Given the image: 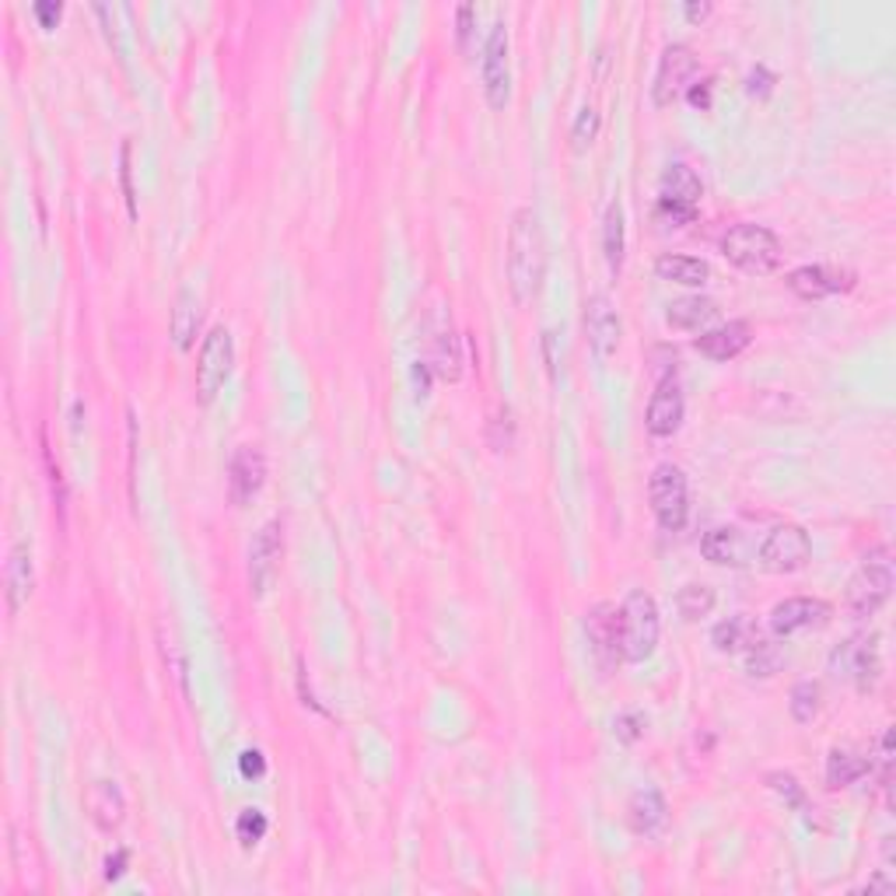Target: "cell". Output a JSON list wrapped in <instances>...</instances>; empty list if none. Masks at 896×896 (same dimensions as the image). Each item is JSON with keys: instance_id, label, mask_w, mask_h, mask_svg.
<instances>
[{"instance_id": "obj_30", "label": "cell", "mask_w": 896, "mask_h": 896, "mask_svg": "<svg viewBox=\"0 0 896 896\" xmlns=\"http://www.w3.org/2000/svg\"><path fill=\"white\" fill-rule=\"evenodd\" d=\"M714 602H719V596H714V588L704 585V582H690V585H684L676 593V609H679V617H684L687 623H697V620L711 617Z\"/></svg>"}, {"instance_id": "obj_11", "label": "cell", "mask_w": 896, "mask_h": 896, "mask_svg": "<svg viewBox=\"0 0 896 896\" xmlns=\"http://www.w3.org/2000/svg\"><path fill=\"white\" fill-rule=\"evenodd\" d=\"M693 74H697V57L687 43H673L662 49V60H658V70H655V84H652V102L658 110H666L673 105L679 95H687V88L693 84Z\"/></svg>"}, {"instance_id": "obj_21", "label": "cell", "mask_w": 896, "mask_h": 896, "mask_svg": "<svg viewBox=\"0 0 896 896\" xmlns=\"http://www.w3.org/2000/svg\"><path fill=\"white\" fill-rule=\"evenodd\" d=\"M35 585V567H32V550L25 543H14L8 553V567H4V593H8V613L18 617L22 606L32 596Z\"/></svg>"}, {"instance_id": "obj_43", "label": "cell", "mask_w": 896, "mask_h": 896, "mask_svg": "<svg viewBox=\"0 0 896 896\" xmlns=\"http://www.w3.org/2000/svg\"><path fill=\"white\" fill-rule=\"evenodd\" d=\"M711 95H714V81L711 78H701V81H693L687 88V102L693 105V110H701V113L711 110Z\"/></svg>"}, {"instance_id": "obj_36", "label": "cell", "mask_w": 896, "mask_h": 896, "mask_svg": "<svg viewBox=\"0 0 896 896\" xmlns=\"http://www.w3.org/2000/svg\"><path fill=\"white\" fill-rule=\"evenodd\" d=\"M767 788L770 792H778L792 809H802V802H805V792H802V784L795 774H788V770H770L767 774Z\"/></svg>"}, {"instance_id": "obj_34", "label": "cell", "mask_w": 896, "mask_h": 896, "mask_svg": "<svg viewBox=\"0 0 896 896\" xmlns=\"http://www.w3.org/2000/svg\"><path fill=\"white\" fill-rule=\"evenodd\" d=\"M599 127H602V116H599L596 105H582L575 127H571V148L588 151V148H593V140L599 137Z\"/></svg>"}, {"instance_id": "obj_25", "label": "cell", "mask_w": 896, "mask_h": 896, "mask_svg": "<svg viewBox=\"0 0 896 896\" xmlns=\"http://www.w3.org/2000/svg\"><path fill=\"white\" fill-rule=\"evenodd\" d=\"M424 365L432 368V375H438L441 382H459L462 379V351H459V336L452 333V326L441 330L432 340V354L424 357Z\"/></svg>"}, {"instance_id": "obj_41", "label": "cell", "mask_w": 896, "mask_h": 896, "mask_svg": "<svg viewBox=\"0 0 896 896\" xmlns=\"http://www.w3.org/2000/svg\"><path fill=\"white\" fill-rule=\"evenodd\" d=\"M239 774L245 781H260L266 774V757H263V749H242L239 753Z\"/></svg>"}, {"instance_id": "obj_9", "label": "cell", "mask_w": 896, "mask_h": 896, "mask_svg": "<svg viewBox=\"0 0 896 896\" xmlns=\"http://www.w3.org/2000/svg\"><path fill=\"white\" fill-rule=\"evenodd\" d=\"M809 561H813V540L809 532L795 522H781L770 529L757 553V564L767 575H795V571H802Z\"/></svg>"}, {"instance_id": "obj_17", "label": "cell", "mask_w": 896, "mask_h": 896, "mask_svg": "<svg viewBox=\"0 0 896 896\" xmlns=\"http://www.w3.org/2000/svg\"><path fill=\"white\" fill-rule=\"evenodd\" d=\"M830 602L809 599V596H792L770 609V634L774 637H792L802 631H813V627L830 623Z\"/></svg>"}, {"instance_id": "obj_1", "label": "cell", "mask_w": 896, "mask_h": 896, "mask_svg": "<svg viewBox=\"0 0 896 896\" xmlns=\"http://www.w3.org/2000/svg\"><path fill=\"white\" fill-rule=\"evenodd\" d=\"M547 277V236L532 207H518L508 225V288L518 305L532 301Z\"/></svg>"}, {"instance_id": "obj_16", "label": "cell", "mask_w": 896, "mask_h": 896, "mask_svg": "<svg viewBox=\"0 0 896 896\" xmlns=\"http://www.w3.org/2000/svg\"><path fill=\"white\" fill-rule=\"evenodd\" d=\"M585 333H588V347H593L596 361H609L620 347L623 336V322L620 312L613 309V301L606 295H593L585 301Z\"/></svg>"}, {"instance_id": "obj_13", "label": "cell", "mask_w": 896, "mask_h": 896, "mask_svg": "<svg viewBox=\"0 0 896 896\" xmlns=\"http://www.w3.org/2000/svg\"><path fill=\"white\" fill-rule=\"evenodd\" d=\"M684 414H687V403H684V386H679V379L676 375L658 379L652 400H648V410H644V427H648V435L673 438L679 427H684Z\"/></svg>"}, {"instance_id": "obj_3", "label": "cell", "mask_w": 896, "mask_h": 896, "mask_svg": "<svg viewBox=\"0 0 896 896\" xmlns=\"http://www.w3.org/2000/svg\"><path fill=\"white\" fill-rule=\"evenodd\" d=\"M701 175H697L690 165L676 161V165L666 169L662 175V189H658V204H655V221L666 228H687L697 221V210H701Z\"/></svg>"}, {"instance_id": "obj_6", "label": "cell", "mask_w": 896, "mask_h": 896, "mask_svg": "<svg viewBox=\"0 0 896 896\" xmlns=\"http://www.w3.org/2000/svg\"><path fill=\"white\" fill-rule=\"evenodd\" d=\"M648 501L655 522L666 532H684L690 518V487L687 473L676 462H658L648 476Z\"/></svg>"}, {"instance_id": "obj_27", "label": "cell", "mask_w": 896, "mask_h": 896, "mask_svg": "<svg viewBox=\"0 0 896 896\" xmlns=\"http://www.w3.org/2000/svg\"><path fill=\"white\" fill-rule=\"evenodd\" d=\"M865 774H872V757H862V753H854L848 746H837L830 749L827 757V784L834 788H848L854 781H862Z\"/></svg>"}, {"instance_id": "obj_42", "label": "cell", "mask_w": 896, "mask_h": 896, "mask_svg": "<svg viewBox=\"0 0 896 896\" xmlns=\"http://www.w3.org/2000/svg\"><path fill=\"white\" fill-rule=\"evenodd\" d=\"M473 22H476V8H473V4H462V8L456 11V43H459L462 53H470Z\"/></svg>"}, {"instance_id": "obj_39", "label": "cell", "mask_w": 896, "mask_h": 896, "mask_svg": "<svg viewBox=\"0 0 896 896\" xmlns=\"http://www.w3.org/2000/svg\"><path fill=\"white\" fill-rule=\"evenodd\" d=\"M119 183H123V200H127L130 221H137V193H134V169H130V145L119 148Z\"/></svg>"}, {"instance_id": "obj_18", "label": "cell", "mask_w": 896, "mask_h": 896, "mask_svg": "<svg viewBox=\"0 0 896 896\" xmlns=\"http://www.w3.org/2000/svg\"><path fill=\"white\" fill-rule=\"evenodd\" d=\"M753 340V330L746 319H728L722 326H711L704 330L701 336L693 340V351L704 354L708 361H732V357H739Z\"/></svg>"}, {"instance_id": "obj_32", "label": "cell", "mask_w": 896, "mask_h": 896, "mask_svg": "<svg viewBox=\"0 0 896 896\" xmlns=\"http://www.w3.org/2000/svg\"><path fill=\"white\" fill-rule=\"evenodd\" d=\"M784 666V648L778 641H767V637H757L746 648V669L749 676H774L778 669Z\"/></svg>"}, {"instance_id": "obj_28", "label": "cell", "mask_w": 896, "mask_h": 896, "mask_svg": "<svg viewBox=\"0 0 896 896\" xmlns=\"http://www.w3.org/2000/svg\"><path fill=\"white\" fill-rule=\"evenodd\" d=\"M196 330H200V298H196L189 288H179L175 305H172V340H175V347L189 351Z\"/></svg>"}, {"instance_id": "obj_40", "label": "cell", "mask_w": 896, "mask_h": 896, "mask_svg": "<svg viewBox=\"0 0 896 896\" xmlns=\"http://www.w3.org/2000/svg\"><path fill=\"white\" fill-rule=\"evenodd\" d=\"M774 84H778V78L770 74V70L763 67V64H757L746 74V92L753 95V99H767L770 92H774Z\"/></svg>"}, {"instance_id": "obj_23", "label": "cell", "mask_w": 896, "mask_h": 896, "mask_svg": "<svg viewBox=\"0 0 896 896\" xmlns=\"http://www.w3.org/2000/svg\"><path fill=\"white\" fill-rule=\"evenodd\" d=\"M627 819H631V830L637 837H658L669 823V805L658 788H641L627 805Z\"/></svg>"}, {"instance_id": "obj_44", "label": "cell", "mask_w": 896, "mask_h": 896, "mask_svg": "<svg viewBox=\"0 0 896 896\" xmlns=\"http://www.w3.org/2000/svg\"><path fill=\"white\" fill-rule=\"evenodd\" d=\"M32 11H35V18H39L43 28H57L60 14H64V4H57V0H39V4H35Z\"/></svg>"}, {"instance_id": "obj_19", "label": "cell", "mask_w": 896, "mask_h": 896, "mask_svg": "<svg viewBox=\"0 0 896 896\" xmlns=\"http://www.w3.org/2000/svg\"><path fill=\"white\" fill-rule=\"evenodd\" d=\"M84 809L102 834H113L127 819V799H123L116 781H92L84 792Z\"/></svg>"}, {"instance_id": "obj_38", "label": "cell", "mask_w": 896, "mask_h": 896, "mask_svg": "<svg viewBox=\"0 0 896 896\" xmlns=\"http://www.w3.org/2000/svg\"><path fill=\"white\" fill-rule=\"evenodd\" d=\"M644 725H648V719H644L641 711H623V714H617L613 732H617V739L623 746H634L644 736Z\"/></svg>"}, {"instance_id": "obj_47", "label": "cell", "mask_w": 896, "mask_h": 896, "mask_svg": "<svg viewBox=\"0 0 896 896\" xmlns=\"http://www.w3.org/2000/svg\"><path fill=\"white\" fill-rule=\"evenodd\" d=\"M427 386H432V368L424 361H414V389H417V400L427 397Z\"/></svg>"}, {"instance_id": "obj_20", "label": "cell", "mask_w": 896, "mask_h": 896, "mask_svg": "<svg viewBox=\"0 0 896 896\" xmlns=\"http://www.w3.org/2000/svg\"><path fill=\"white\" fill-rule=\"evenodd\" d=\"M585 631L588 641H593V652L602 666H617L620 662V637H617V606L613 602H599L588 609L585 617Z\"/></svg>"}, {"instance_id": "obj_8", "label": "cell", "mask_w": 896, "mask_h": 896, "mask_svg": "<svg viewBox=\"0 0 896 896\" xmlns=\"http://www.w3.org/2000/svg\"><path fill=\"white\" fill-rule=\"evenodd\" d=\"M231 368H236V336L228 326H214L204 336L200 357H196V400L200 406L218 400V392L231 379Z\"/></svg>"}, {"instance_id": "obj_7", "label": "cell", "mask_w": 896, "mask_h": 896, "mask_svg": "<svg viewBox=\"0 0 896 896\" xmlns=\"http://www.w3.org/2000/svg\"><path fill=\"white\" fill-rule=\"evenodd\" d=\"M830 673L837 679L851 684L858 693L875 690L883 676V658H880V637L875 634H854L845 644H837L830 652Z\"/></svg>"}, {"instance_id": "obj_24", "label": "cell", "mask_w": 896, "mask_h": 896, "mask_svg": "<svg viewBox=\"0 0 896 896\" xmlns=\"http://www.w3.org/2000/svg\"><path fill=\"white\" fill-rule=\"evenodd\" d=\"M655 274L658 280L669 284H684V288H704L711 280V266L697 256H679V253H666L655 260Z\"/></svg>"}, {"instance_id": "obj_29", "label": "cell", "mask_w": 896, "mask_h": 896, "mask_svg": "<svg viewBox=\"0 0 896 896\" xmlns=\"http://www.w3.org/2000/svg\"><path fill=\"white\" fill-rule=\"evenodd\" d=\"M757 627H753V620L746 613H736V617H728L722 623H714V631H711V644L719 648L722 655H736V652H746L753 641H757Z\"/></svg>"}, {"instance_id": "obj_10", "label": "cell", "mask_w": 896, "mask_h": 896, "mask_svg": "<svg viewBox=\"0 0 896 896\" xmlns=\"http://www.w3.org/2000/svg\"><path fill=\"white\" fill-rule=\"evenodd\" d=\"M480 78H483V99L491 110H505L512 99V67H508V28L497 22L483 43V60H480Z\"/></svg>"}, {"instance_id": "obj_5", "label": "cell", "mask_w": 896, "mask_h": 896, "mask_svg": "<svg viewBox=\"0 0 896 896\" xmlns=\"http://www.w3.org/2000/svg\"><path fill=\"white\" fill-rule=\"evenodd\" d=\"M889 593H893V561H889V550L880 547V550H872L862 561V567L851 575L845 602L851 609V617L869 620L886 606Z\"/></svg>"}, {"instance_id": "obj_15", "label": "cell", "mask_w": 896, "mask_h": 896, "mask_svg": "<svg viewBox=\"0 0 896 896\" xmlns=\"http://www.w3.org/2000/svg\"><path fill=\"white\" fill-rule=\"evenodd\" d=\"M858 284L854 271H845V266H799V271L788 274V288H792L802 301H823L834 295H848Z\"/></svg>"}, {"instance_id": "obj_35", "label": "cell", "mask_w": 896, "mask_h": 896, "mask_svg": "<svg viewBox=\"0 0 896 896\" xmlns=\"http://www.w3.org/2000/svg\"><path fill=\"white\" fill-rule=\"evenodd\" d=\"M266 830H271V819H266L263 809H242L239 819H236V834L245 848H253L260 845V840L266 837Z\"/></svg>"}, {"instance_id": "obj_33", "label": "cell", "mask_w": 896, "mask_h": 896, "mask_svg": "<svg viewBox=\"0 0 896 896\" xmlns=\"http://www.w3.org/2000/svg\"><path fill=\"white\" fill-rule=\"evenodd\" d=\"M819 697H823V690H819L816 679H802V684L792 687V697H788V708H792V719H795L799 725L816 722V714H819Z\"/></svg>"}, {"instance_id": "obj_31", "label": "cell", "mask_w": 896, "mask_h": 896, "mask_svg": "<svg viewBox=\"0 0 896 896\" xmlns=\"http://www.w3.org/2000/svg\"><path fill=\"white\" fill-rule=\"evenodd\" d=\"M623 249H627V239H623V207L620 204H609L606 221H602V253H606V263H609V271H613V274L623 271Z\"/></svg>"}, {"instance_id": "obj_2", "label": "cell", "mask_w": 896, "mask_h": 896, "mask_svg": "<svg viewBox=\"0 0 896 896\" xmlns=\"http://www.w3.org/2000/svg\"><path fill=\"white\" fill-rule=\"evenodd\" d=\"M662 620H658V602L652 593L634 588L627 599L617 606V637H620V662H644L658 648Z\"/></svg>"}, {"instance_id": "obj_4", "label": "cell", "mask_w": 896, "mask_h": 896, "mask_svg": "<svg viewBox=\"0 0 896 896\" xmlns=\"http://www.w3.org/2000/svg\"><path fill=\"white\" fill-rule=\"evenodd\" d=\"M722 253L732 266L746 274H770L781 263V242L763 225H732L722 239Z\"/></svg>"}, {"instance_id": "obj_37", "label": "cell", "mask_w": 896, "mask_h": 896, "mask_svg": "<svg viewBox=\"0 0 896 896\" xmlns=\"http://www.w3.org/2000/svg\"><path fill=\"white\" fill-rule=\"evenodd\" d=\"M487 441L494 452H508V448L515 445V417H512V410H497V417L491 421L487 427Z\"/></svg>"}, {"instance_id": "obj_45", "label": "cell", "mask_w": 896, "mask_h": 896, "mask_svg": "<svg viewBox=\"0 0 896 896\" xmlns=\"http://www.w3.org/2000/svg\"><path fill=\"white\" fill-rule=\"evenodd\" d=\"M127 865H130V851H127V848H119L116 854L105 858V880H110V883L123 880V872H127Z\"/></svg>"}, {"instance_id": "obj_14", "label": "cell", "mask_w": 896, "mask_h": 896, "mask_svg": "<svg viewBox=\"0 0 896 896\" xmlns=\"http://www.w3.org/2000/svg\"><path fill=\"white\" fill-rule=\"evenodd\" d=\"M266 487V456L256 445H239L228 462V497L236 508L253 505V497Z\"/></svg>"}, {"instance_id": "obj_26", "label": "cell", "mask_w": 896, "mask_h": 896, "mask_svg": "<svg viewBox=\"0 0 896 896\" xmlns=\"http://www.w3.org/2000/svg\"><path fill=\"white\" fill-rule=\"evenodd\" d=\"M701 553H704V561L719 564V567L746 564L743 561V536H739V529H732V526H714L711 532H704Z\"/></svg>"}, {"instance_id": "obj_22", "label": "cell", "mask_w": 896, "mask_h": 896, "mask_svg": "<svg viewBox=\"0 0 896 896\" xmlns=\"http://www.w3.org/2000/svg\"><path fill=\"white\" fill-rule=\"evenodd\" d=\"M714 319H719V301L708 295H684L666 309V322L679 333H704Z\"/></svg>"}, {"instance_id": "obj_46", "label": "cell", "mask_w": 896, "mask_h": 896, "mask_svg": "<svg viewBox=\"0 0 896 896\" xmlns=\"http://www.w3.org/2000/svg\"><path fill=\"white\" fill-rule=\"evenodd\" d=\"M711 11H714L711 0H687V4H684V18H687L690 25H701V22H708Z\"/></svg>"}, {"instance_id": "obj_12", "label": "cell", "mask_w": 896, "mask_h": 896, "mask_svg": "<svg viewBox=\"0 0 896 896\" xmlns=\"http://www.w3.org/2000/svg\"><path fill=\"white\" fill-rule=\"evenodd\" d=\"M280 522H266L253 547H249V588H253V596L263 599L266 593L274 588L277 582V571H280V558H284V536H280Z\"/></svg>"}]
</instances>
